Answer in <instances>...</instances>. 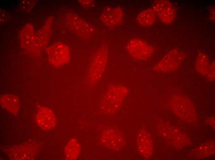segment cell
Masks as SVG:
<instances>
[{"label":"cell","mask_w":215,"mask_h":160,"mask_svg":"<svg viewBox=\"0 0 215 160\" xmlns=\"http://www.w3.org/2000/svg\"><path fill=\"white\" fill-rule=\"evenodd\" d=\"M128 91L126 87L123 86L110 85L101 99L100 107L102 110L108 114L115 113L120 106Z\"/></svg>","instance_id":"cell-1"},{"label":"cell","mask_w":215,"mask_h":160,"mask_svg":"<svg viewBox=\"0 0 215 160\" xmlns=\"http://www.w3.org/2000/svg\"><path fill=\"white\" fill-rule=\"evenodd\" d=\"M107 46H103L97 50L91 62L86 77V83L89 87L95 85L104 72L108 57Z\"/></svg>","instance_id":"cell-2"},{"label":"cell","mask_w":215,"mask_h":160,"mask_svg":"<svg viewBox=\"0 0 215 160\" xmlns=\"http://www.w3.org/2000/svg\"><path fill=\"white\" fill-rule=\"evenodd\" d=\"M46 51L49 62L55 67L61 66L70 60L69 47L61 42L54 43L47 48Z\"/></svg>","instance_id":"cell-3"},{"label":"cell","mask_w":215,"mask_h":160,"mask_svg":"<svg viewBox=\"0 0 215 160\" xmlns=\"http://www.w3.org/2000/svg\"><path fill=\"white\" fill-rule=\"evenodd\" d=\"M126 48L133 57L140 60L149 59L154 51L153 47L144 41L137 38L129 40Z\"/></svg>","instance_id":"cell-4"},{"label":"cell","mask_w":215,"mask_h":160,"mask_svg":"<svg viewBox=\"0 0 215 160\" xmlns=\"http://www.w3.org/2000/svg\"><path fill=\"white\" fill-rule=\"evenodd\" d=\"M66 20L70 28L76 34L84 37H89L94 32L90 24L76 14L70 12L66 16Z\"/></svg>","instance_id":"cell-5"},{"label":"cell","mask_w":215,"mask_h":160,"mask_svg":"<svg viewBox=\"0 0 215 160\" xmlns=\"http://www.w3.org/2000/svg\"><path fill=\"white\" fill-rule=\"evenodd\" d=\"M53 19L52 16L48 17L44 26L35 34L29 52L41 50L47 45L51 35Z\"/></svg>","instance_id":"cell-6"},{"label":"cell","mask_w":215,"mask_h":160,"mask_svg":"<svg viewBox=\"0 0 215 160\" xmlns=\"http://www.w3.org/2000/svg\"><path fill=\"white\" fill-rule=\"evenodd\" d=\"M184 57L183 53L178 50H174L166 54L154 67L156 71L166 72L176 68Z\"/></svg>","instance_id":"cell-7"},{"label":"cell","mask_w":215,"mask_h":160,"mask_svg":"<svg viewBox=\"0 0 215 160\" xmlns=\"http://www.w3.org/2000/svg\"><path fill=\"white\" fill-rule=\"evenodd\" d=\"M152 9L156 15L164 23H170L175 19V8L173 4L168 1L160 0L155 1Z\"/></svg>","instance_id":"cell-8"},{"label":"cell","mask_w":215,"mask_h":160,"mask_svg":"<svg viewBox=\"0 0 215 160\" xmlns=\"http://www.w3.org/2000/svg\"><path fill=\"white\" fill-rule=\"evenodd\" d=\"M124 16V13L121 7L108 6L103 9L99 18L105 25L109 27H114L121 22Z\"/></svg>","instance_id":"cell-9"},{"label":"cell","mask_w":215,"mask_h":160,"mask_svg":"<svg viewBox=\"0 0 215 160\" xmlns=\"http://www.w3.org/2000/svg\"><path fill=\"white\" fill-rule=\"evenodd\" d=\"M36 121L39 126L45 130L54 128L57 124L56 118L53 112L46 107H41L38 110Z\"/></svg>","instance_id":"cell-10"},{"label":"cell","mask_w":215,"mask_h":160,"mask_svg":"<svg viewBox=\"0 0 215 160\" xmlns=\"http://www.w3.org/2000/svg\"><path fill=\"white\" fill-rule=\"evenodd\" d=\"M101 140L104 146L114 150H120L124 144L121 135L113 129L104 130L102 134Z\"/></svg>","instance_id":"cell-11"},{"label":"cell","mask_w":215,"mask_h":160,"mask_svg":"<svg viewBox=\"0 0 215 160\" xmlns=\"http://www.w3.org/2000/svg\"><path fill=\"white\" fill-rule=\"evenodd\" d=\"M35 152L33 146L21 144L14 146L11 149L10 157L14 160H30L33 158Z\"/></svg>","instance_id":"cell-12"},{"label":"cell","mask_w":215,"mask_h":160,"mask_svg":"<svg viewBox=\"0 0 215 160\" xmlns=\"http://www.w3.org/2000/svg\"><path fill=\"white\" fill-rule=\"evenodd\" d=\"M137 144L139 152L145 158H149L152 152V141L150 135L145 130H141L139 132Z\"/></svg>","instance_id":"cell-13"},{"label":"cell","mask_w":215,"mask_h":160,"mask_svg":"<svg viewBox=\"0 0 215 160\" xmlns=\"http://www.w3.org/2000/svg\"><path fill=\"white\" fill-rule=\"evenodd\" d=\"M0 104L9 112L16 115L19 110L20 102L17 96L11 94H6L1 96Z\"/></svg>","instance_id":"cell-14"},{"label":"cell","mask_w":215,"mask_h":160,"mask_svg":"<svg viewBox=\"0 0 215 160\" xmlns=\"http://www.w3.org/2000/svg\"><path fill=\"white\" fill-rule=\"evenodd\" d=\"M34 28L30 24H27L23 27L20 34V43L24 49L29 50L35 35Z\"/></svg>","instance_id":"cell-15"},{"label":"cell","mask_w":215,"mask_h":160,"mask_svg":"<svg viewBox=\"0 0 215 160\" xmlns=\"http://www.w3.org/2000/svg\"><path fill=\"white\" fill-rule=\"evenodd\" d=\"M81 149L80 145L75 138H71L65 146L64 152L65 159L74 160L77 158Z\"/></svg>","instance_id":"cell-16"},{"label":"cell","mask_w":215,"mask_h":160,"mask_svg":"<svg viewBox=\"0 0 215 160\" xmlns=\"http://www.w3.org/2000/svg\"><path fill=\"white\" fill-rule=\"evenodd\" d=\"M156 15L153 10L147 9L140 12L137 15V20L140 25L143 26H150L155 22Z\"/></svg>","instance_id":"cell-17"},{"label":"cell","mask_w":215,"mask_h":160,"mask_svg":"<svg viewBox=\"0 0 215 160\" xmlns=\"http://www.w3.org/2000/svg\"><path fill=\"white\" fill-rule=\"evenodd\" d=\"M196 68L200 71L207 72L209 70V62L206 55L201 54L197 58L196 63Z\"/></svg>","instance_id":"cell-18"},{"label":"cell","mask_w":215,"mask_h":160,"mask_svg":"<svg viewBox=\"0 0 215 160\" xmlns=\"http://www.w3.org/2000/svg\"><path fill=\"white\" fill-rule=\"evenodd\" d=\"M35 3L34 0L21 1L20 7L21 10L25 12H28L30 10Z\"/></svg>","instance_id":"cell-19"},{"label":"cell","mask_w":215,"mask_h":160,"mask_svg":"<svg viewBox=\"0 0 215 160\" xmlns=\"http://www.w3.org/2000/svg\"><path fill=\"white\" fill-rule=\"evenodd\" d=\"M7 14L4 10L0 11V23H4L8 19Z\"/></svg>","instance_id":"cell-20"},{"label":"cell","mask_w":215,"mask_h":160,"mask_svg":"<svg viewBox=\"0 0 215 160\" xmlns=\"http://www.w3.org/2000/svg\"><path fill=\"white\" fill-rule=\"evenodd\" d=\"M78 2L80 4L85 6H90L93 3L92 0H78Z\"/></svg>","instance_id":"cell-21"},{"label":"cell","mask_w":215,"mask_h":160,"mask_svg":"<svg viewBox=\"0 0 215 160\" xmlns=\"http://www.w3.org/2000/svg\"><path fill=\"white\" fill-rule=\"evenodd\" d=\"M211 15L210 16L211 17V19H213V20H214V19H215V10L214 8H213L212 9V10H211Z\"/></svg>","instance_id":"cell-22"}]
</instances>
